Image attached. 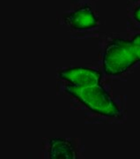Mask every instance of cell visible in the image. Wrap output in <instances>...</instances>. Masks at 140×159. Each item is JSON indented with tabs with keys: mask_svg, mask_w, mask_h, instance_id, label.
<instances>
[{
	"mask_svg": "<svg viewBox=\"0 0 140 159\" xmlns=\"http://www.w3.org/2000/svg\"><path fill=\"white\" fill-rule=\"evenodd\" d=\"M134 18L138 21L140 22V6L139 7H138L134 11Z\"/></svg>",
	"mask_w": 140,
	"mask_h": 159,
	"instance_id": "cell-7",
	"label": "cell"
},
{
	"mask_svg": "<svg viewBox=\"0 0 140 159\" xmlns=\"http://www.w3.org/2000/svg\"><path fill=\"white\" fill-rule=\"evenodd\" d=\"M50 157L51 159H74L76 153L71 142L60 138L50 140Z\"/></svg>",
	"mask_w": 140,
	"mask_h": 159,
	"instance_id": "cell-5",
	"label": "cell"
},
{
	"mask_svg": "<svg viewBox=\"0 0 140 159\" xmlns=\"http://www.w3.org/2000/svg\"><path fill=\"white\" fill-rule=\"evenodd\" d=\"M138 61L132 40L115 39L107 45L103 57V68L108 75H119Z\"/></svg>",
	"mask_w": 140,
	"mask_h": 159,
	"instance_id": "cell-2",
	"label": "cell"
},
{
	"mask_svg": "<svg viewBox=\"0 0 140 159\" xmlns=\"http://www.w3.org/2000/svg\"><path fill=\"white\" fill-rule=\"evenodd\" d=\"M132 42H133V44H134L138 61H140V34L135 35V37L132 39Z\"/></svg>",
	"mask_w": 140,
	"mask_h": 159,
	"instance_id": "cell-6",
	"label": "cell"
},
{
	"mask_svg": "<svg viewBox=\"0 0 140 159\" xmlns=\"http://www.w3.org/2000/svg\"><path fill=\"white\" fill-rule=\"evenodd\" d=\"M60 78L67 80L74 87H88L100 84L101 74L100 72L87 67H73L63 70L59 74Z\"/></svg>",
	"mask_w": 140,
	"mask_h": 159,
	"instance_id": "cell-3",
	"label": "cell"
},
{
	"mask_svg": "<svg viewBox=\"0 0 140 159\" xmlns=\"http://www.w3.org/2000/svg\"><path fill=\"white\" fill-rule=\"evenodd\" d=\"M65 22L73 29L85 30L98 26V20L89 6H83L69 13L64 18Z\"/></svg>",
	"mask_w": 140,
	"mask_h": 159,
	"instance_id": "cell-4",
	"label": "cell"
},
{
	"mask_svg": "<svg viewBox=\"0 0 140 159\" xmlns=\"http://www.w3.org/2000/svg\"><path fill=\"white\" fill-rule=\"evenodd\" d=\"M66 92L77 98L91 111L107 117L120 116V110L116 103L100 84L88 87H66Z\"/></svg>",
	"mask_w": 140,
	"mask_h": 159,
	"instance_id": "cell-1",
	"label": "cell"
}]
</instances>
